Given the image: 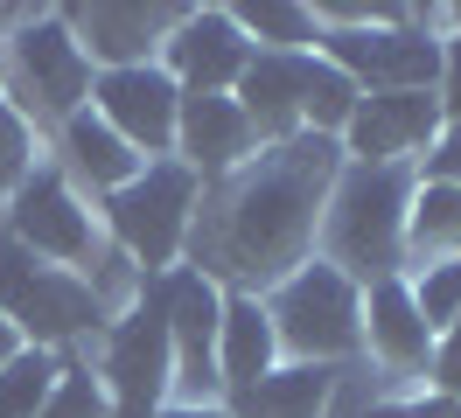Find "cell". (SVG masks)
Listing matches in <instances>:
<instances>
[{
	"label": "cell",
	"instance_id": "cell-1",
	"mask_svg": "<svg viewBox=\"0 0 461 418\" xmlns=\"http://www.w3.org/2000/svg\"><path fill=\"white\" fill-rule=\"evenodd\" d=\"M343 167V147L321 133H294L280 147H259L252 161L210 182L189 223V272H203L224 293H273L294 265L315 258L321 202Z\"/></svg>",
	"mask_w": 461,
	"mask_h": 418
},
{
	"label": "cell",
	"instance_id": "cell-2",
	"mask_svg": "<svg viewBox=\"0 0 461 418\" xmlns=\"http://www.w3.org/2000/svg\"><path fill=\"white\" fill-rule=\"evenodd\" d=\"M412 167H371V161H343L321 202V230H315V258L336 265L357 286L405 272V209H412Z\"/></svg>",
	"mask_w": 461,
	"mask_h": 418
},
{
	"label": "cell",
	"instance_id": "cell-3",
	"mask_svg": "<svg viewBox=\"0 0 461 418\" xmlns=\"http://www.w3.org/2000/svg\"><path fill=\"white\" fill-rule=\"evenodd\" d=\"M0 35H7V70H0V98L29 119L35 133H57L63 119L91 105V70L77 35L63 28V7H0Z\"/></svg>",
	"mask_w": 461,
	"mask_h": 418
},
{
	"label": "cell",
	"instance_id": "cell-4",
	"mask_svg": "<svg viewBox=\"0 0 461 418\" xmlns=\"http://www.w3.org/2000/svg\"><path fill=\"white\" fill-rule=\"evenodd\" d=\"M230 98L252 119L259 147H280L294 133L336 139L349 126V111H357V84L321 56H252Z\"/></svg>",
	"mask_w": 461,
	"mask_h": 418
},
{
	"label": "cell",
	"instance_id": "cell-5",
	"mask_svg": "<svg viewBox=\"0 0 461 418\" xmlns=\"http://www.w3.org/2000/svg\"><path fill=\"white\" fill-rule=\"evenodd\" d=\"M0 314L14 321V334L29 349H50V356H70V349L98 342L105 321H113L105 300L70 265H50V258L22 251L14 237H0Z\"/></svg>",
	"mask_w": 461,
	"mask_h": 418
},
{
	"label": "cell",
	"instance_id": "cell-6",
	"mask_svg": "<svg viewBox=\"0 0 461 418\" xmlns=\"http://www.w3.org/2000/svg\"><path fill=\"white\" fill-rule=\"evenodd\" d=\"M196 202H203V182L168 154V161H147L126 189H113L98 202V230L140 265V279H161V272H175L182 251H189Z\"/></svg>",
	"mask_w": 461,
	"mask_h": 418
},
{
	"label": "cell",
	"instance_id": "cell-7",
	"mask_svg": "<svg viewBox=\"0 0 461 418\" xmlns=\"http://www.w3.org/2000/svg\"><path fill=\"white\" fill-rule=\"evenodd\" d=\"M259 300L280 334V362H329L336 369V362L364 356V286L343 279L336 265L308 258Z\"/></svg>",
	"mask_w": 461,
	"mask_h": 418
},
{
	"label": "cell",
	"instance_id": "cell-8",
	"mask_svg": "<svg viewBox=\"0 0 461 418\" xmlns=\"http://www.w3.org/2000/svg\"><path fill=\"white\" fill-rule=\"evenodd\" d=\"M321 63H336L357 98L364 91H440V35H433L412 7L399 22L371 28H321Z\"/></svg>",
	"mask_w": 461,
	"mask_h": 418
},
{
	"label": "cell",
	"instance_id": "cell-9",
	"mask_svg": "<svg viewBox=\"0 0 461 418\" xmlns=\"http://www.w3.org/2000/svg\"><path fill=\"white\" fill-rule=\"evenodd\" d=\"M0 237H14L22 251L50 258V265L85 272V258L98 251L105 230H98V202H85L70 189L57 161H35V174L0 202Z\"/></svg>",
	"mask_w": 461,
	"mask_h": 418
},
{
	"label": "cell",
	"instance_id": "cell-10",
	"mask_svg": "<svg viewBox=\"0 0 461 418\" xmlns=\"http://www.w3.org/2000/svg\"><path fill=\"white\" fill-rule=\"evenodd\" d=\"M154 286H161V314H168V356H175L168 405H224V384H217V328H224V286H210V279L189 272V265L161 272Z\"/></svg>",
	"mask_w": 461,
	"mask_h": 418
},
{
	"label": "cell",
	"instance_id": "cell-11",
	"mask_svg": "<svg viewBox=\"0 0 461 418\" xmlns=\"http://www.w3.org/2000/svg\"><path fill=\"white\" fill-rule=\"evenodd\" d=\"M447 111L440 91H364L349 126L336 133L343 161H371V167H420L427 147L440 139Z\"/></svg>",
	"mask_w": 461,
	"mask_h": 418
},
{
	"label": "cell",
	"instance_id": "cell-12",
	"mask_svg": "<svg viewBox=\"0 0 461 418\" xmlns=\"http://www.w3.org/2000/svg\"><path fill=\"white\" fill-rule=\"evenodd\" d=\"M91 111L113 126L140 161H168L175 154V119H182V91L161 63H133V70H98L91 77Z\"/></svg>",
	"mask_w": 461,
	"mask_h": 418
},
{
	"label": "cell",
	"instance_id": "cell-13",
	"mask_svg": "<svg viewBox=\"0 0 461 418\" xmlns=\"http://www.w3.org/2000/svg\"><path fill=\"white\" fill-rule=\"evenodd\" d=\"M182 7L168 0H91V7H63V28L77 35L91 70H133V63H161V42L175 35Z\"/></svg>",
	"mask_w": 461,
	"mask_h": 418
},
{
	"label": "cell",
	"instance_id": "cell-14",
	"mask_svg": "<svg viewBox=\"0 0 461 418\" xmlns=\"http://www.w3.org/2000/svg\"><path fill=\"white\" fill-rule=\"evenodd\" d=\"M252 63V42L238 35L230 7H182L175 35L161 42V70L175 77L182 98H203V91H238Z\"/></svg>",
	"mask_w": 461,
	"mask_h": 418
},
{
	"label": "cell",
	"instance_id": "cell-15",
	"mask_svg": "<svg viewBox=\"0 0 461 418\" xmlns=\"http://www.w3.org/2000/svg\"><path fill=\"white\" fill-rule=\"evenodd\" d=\"M252 154H259V133H252V119L238 111L230 91L182 98V119H175V161L189 167L203 189H210V182H224V174H238Z\"/></svg>",
	"mask_w": 461,
	"mask_h": 418
},
{
	"label": "cell",
	"instance_id": "cell-16",
	"mask_svg": "<svg viewBox=\"0 0 461 418\" xmlns=\"http://www.w3.org/2000/svg\"><path fill=\"white\" fill-rule=\"evenodd\" d=\"M50 147H57L63 182L85 195V202H105L113 189H126V182H133V174L147 167L140 154H133V147H126V139H119L91 105L77 111V119H63L57 133H50Z\"/></svg>",
	"mask_w": 461,
	"mask_h": 418
},
{
	"label": "cell",
	"instance_id": "cell-17",
	"mask_svg": "<svg viewBox=\"0 0 461 418\" xmlns=\"http://www.w3.org/2000/svg\"><path fill=\"white\" fill-rule=\"evenodd\" d=\"M364 356H371L384 377H427L433 328L420 321V307L405 293V272L364 286Z\"/></svg>",
	"mask_w": 461,
	"mask_h": 418
},
{
	"label": "cell",
	"instance_id": "cell-18",
	"mask_svg": "<svg viewBox=\"0 0 461 418\" xmlns=\"http://www.w3.org/2000/svg\"><path fill=\"white\" fill-rule=\"evenodd\" d=\"M336 377L329 362H280L273 377H259L252 390H230V418H336Z\"/></svg>",
	"mask_w": 461,
	"mask_h": 418
},
{
	"label": "cell",
	"instance_id": "cell-19",
	"mask_svg": "<svg viewBox=\"0 0 461 418\" xmlns=\"http://www.w3.org/2000/svg\"><path fill=\"white\" fill-rule=\"evenodd\" d=\"M280 369V334L266 321L259 293H224V328H217V384L230 390H252L259 377Z\"/></svg>",
	"mask_w": 461,
	"mask_h": 418
},
{
	"label": "cell",
	"instance_id": "cell-20",
	"mask_svg": "<svg viewBox=\"0 0 461 418\" xmlns=\"http://www.w3.org/2000/svg\"><path fill=\"white\" fill-rule=\"evenodd\" d=\"M433 258H461V189L455 182H412L405 272H412V265H433Z\"/></svg>",
	"mask_w": 461,
	"mask_h": 418
},
{
	"label": "cell",
	"instance_id": "cell-21",
	"mask_svg": "<svg viewBox=\"0 0 461 418\" xmlns=\"http://www.w3.org/2000/svg\"><path fill=\"white\" fill-rule=\"evenodd\" d=\"M230 22L252 42V56H315L321 49V22L301 0H245V7H230Z\"/></svg>",
	"mask_w": 461,
	"mask_h": 418
},
{
	"label": "cell",
	"instance_id": "cell-22",
	"mask_svg": "<svg viewBox=\"0 0 461 418\" xmlns=\"http://www.w3.org/2000/svg\"><path fill=\"white\" fill-rule=\"evenodd\" d=\"M63 377V356H50V349H22V356L0 369V418H35L42 412V397L57 390Z\"/></svg>",
	"mask_w": 461,
	"mask_h": 418
},
{
	"label": "cell",
	"instance_id": "cell-23",
	"mask_svg": "<svg viewBox=\"0 0 461 418\" xmlns=\"http://www.w3.org/2000/svg\"><path fill=\"white\" fill-rule=\"evenodd\" d=\"M405 293L420 307V321L433 328V342L461 321V258H433V265H412L405 272Z\"/></svg>",
	"mask_w": 461,
	"mask_h": 418
},
{
	"label": "cell",
	"instance_id": "cell-24",
	"mask_svg": "<svg viewBox=\"0 0 461 418\" xmlns=\"http://www.w3.org/2000/svg\"><path fill=\"white\" fill-rule=\"evenodd\" d=\"M35 418H113V397H105V384H98V369L77 356H63V377L57 390L42 397V412Z\"/></svg>",
	"mask_w": 461,
	"mask_h": 418
},
{
	"label": "cell",
	"instance_id": "cell-25",
	"mask_svg": "<svg viewBox=\"0 0 461 418\" xmlns=\"http://www.w3.org/2000/svg\"><path fill=\"white\" fill-rule=\"evenodd\" d=\"M35 161H42V133H35L7 98H0V202L35 174Z\"/></svg>",
	"mask_w": 461,
	"mask_h": 418
},
{
	"label": "cell",
	"instance_id": "cell-26",
	"mask_svg": "<svg viewBox=\"0 0 461 418\" xmlns=\"http://www.w3.org/2000/svg\"><path fill=\"white\" fill-rule=\"evenodd\" d=\"M440 111L461 119V7H447V35H440Z\"/></svg>",
	"mask_w": 461,
	"mask_h": 418
},
{
	"label": "cell",
	"instance_id": "cell-27",
	"mask_svg": "<svg viewBox=\"0 0 461 418\" xmlns=\"http://www.w3.org/2000/svg\"><path fill=\"white\" fill-rule=\"evenodd\" d=\"M412 174H420V182H455V189H461V119L440 126V139L427 147V161L412 167Z\"/></svg>",
	"mask_w": 461,
	"mask_h": 418
},
{
	"label": "cell",
	"instance_id": "cell-28",
	"mask_svg": "<svg viewBox=\"0 0 461 418\" xmlns=\"http://www.w3.org/2000/svg\"><path fill=\"white\" fill-rule=\"evenodd\" d=\"M154 418H230L224 405H161Z\"/></svg>",
	"mask_w": 461,
	"mask_h": 418
},
{
	"label": "cell",
	"instance_id": "cell-29",
	"mask_svg": "<svg viewBox=\"0 0 461 418\" xmlns=\"http://www.w3.org/2000/svg\"><path fill=\"white\" fill-rule=\"evenodd\" d=\"M22 349H29V342H22V334H14V321H7V314H0V369H7V362L22 356Z\"/></svg>",
	"mask_w": 461,
	"mask_h": 418
},
{
	"label": "cell",
	"instance_id": "cell-30",
	"mask_svg": "<svg viewBox=\"0 0 461 418\" xmlns=\"http://www.w3.org/2000/svg\"><path fill=\"white\" fill-rule=\"evenodd\" d=\"M412 418H461V405H420Z\"/></svg>",
	"mask_w": 461,
	"mask_h": 418
}]
</instances>
